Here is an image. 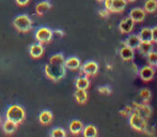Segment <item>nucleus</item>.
I'll return each instance as SVG.
<instances>
[{
    "label": "nucleus",
    "mask_w": 157,
    "mask_h": 137,
    "mask_svg": "<svg viewBox=\"0 0 157 137\" xmlns=\"http://www.w3.org/2000/svg\"><path fill=\"white\" fill-rule=\"evenodd\" d=\"M64 56L59 53L49 58V62L45 65L44 72L45 75L52 81H58L65 76L66 68L64 65Z\"/></svg>",
    "instance_id": "1"
},
{
    "label": "nucleus",
    "mask_w": 157,
    "mask_h": 137,
    "mask_svg": "<svg viewBox=\"0 0 157 137\" xmlns=\"http://www.w3.org/2000/svg\"><path fill=\"white\" fill-rule=\"evenodd\" d=\"M120 56L124 61L132 60V59H134V56H135L134 49H132V48H130V47H128V46L124 45L120 50Z\"/></svg>",
    "instance_id": "15"
},
{
    "label": "nucleus",
    "mask_w": 157,
    "mask_h": 137,
    "mask_svg": "<svg viewBox=\"0 0 157 137\" xmlns=\"http://www.w3.org/2000/svg\"><path fill=\"white\" fill-rule=\"evenodd\" d=\"M81 74H85L86 76H94L98 72V65L95 61H87L85 65L81 67Z\"/></svg>",
    "instance_id": "6"
},
{
    "label": "nucleus",
    "mask_w": 157,
    "mask_h": 137,
    "mask_svg": "<svg viewBox=\"0 0 157 137\" xmlns=\"http://www.w3.org/2000/svg\"><path fill=\"white\" fill-rule=\"evenodd\" d=\"M152 42L157 43V27L152 28Z\"/></svg>",
    "instance_id": "32"
},
{
    "label": "nucleus",
    "mask_w": 157,
    "mask_h": 137,
    "mask_svg": "<svg viewBox=\"0 0 157 137\" xmlns=\"http://www.w3.org/2000/svg\"><path fill=\"white\" fill-rule=\"evenodd\" d=\"M6 119L15 122L16 124H21L26 119V112L23 106L18 104H13L8 107L6 112Z\"/></svg>",
    "instance_id": "2"
},
{
    "label": "nucleus",
    "mask_w": 157,
    "mask_h": 137,
    "mask_svg": "<svg viewBox=\"0 0 157 137\" xmlns=\"http://www.w3.org/2000/svg\"><path fill=\"white\" fill-rule=\"evenodd\" d=\"M52 119H54V115H52V112L50 110H43L39 115V121L41 124L44 125L49 124L52 121Z\"/></svg>",
    "instance_id": "13"
},
{
    "label": "nucleus",
    "mask_w": 157,
    "mask_h": 137,
    "mask_svg": "<svg viewBox=\"0 0 157 137\" xmlns=\"http://www.w3.org/2000/svg\"><path fill=\"white\" fill-rule=\"evenodd\" d=\"M68 127H70V132L73 135H78L79 133L82 132L83 123L80 120H72Z\"/></svg>",
    "instance_id": "17"
},
{
    "label": "nucleus",
    "mask_w": 157,
    "mask_h": 137,
    "mask_svg": "<svg viewBox=\"0 0 157 137\" xmlns=\"http://www.w3.org/2000/svg\"><path fill=\"white\" fill-rule=\"evenodd\" d=\"M138 35L141 41H152V29L151 28H143L140 30Z\"/></svg>",
    "instance_id": "24"
},
{
    "label": "nucleus",
    "mask_w": 157,
    "mask_h": 137,
    "mask_svg": "<svg viewBox=\"0 0 157 137\" xmlns=\"http://www.w3.org/2000/svg\"><path fill=\"white\" fill-rule=\"evenodd\" d=\"M140 98L142 99V101L144 103H147V102H150V100L152 99V93H151V91H150L149 89H142V90H140Z\"/></svg>",
    "instance_id": "26"
},
{
    "label": "nucleus",
    "mask_w": 157,
    "mask_h": 137,
    "mask_svg": "<svg viewBox=\"0 0 157 137\" xmlns=\"http://www.w3.org/2000/svg\"><path fill=\"white\" fill-rule=\"evenodd\" d=\"M107 68H109V70H110V68H112V67H111V65H107Z\"/></svg>",
    "instance_id": "37"
},
{
    "label": "nucleus",
    "mask_w": 157,
    "mask_h": 137,
    "mask_svg": "<svg viewBox=\"0 0 157 137\" xmlns=\"http://www.w3.org/2000/svg\"><path fill=\"white\" fill-rule=\"evenodd\" d=\"M35 40L42 44L49 43L54 37V32L48 27H40L34 33Z\"/></svg>",
    "instance_id": "5"
},
{
    "label": "nucleus",
    "mask_w": 157,
    "mask_h": 137,
    "mask_svg": "<svg viewBox=\"0 0 157 137\" xmlns=\"http://www.w3.org/2000/svg\"><path fill=\"white\" fill-rule=\"evenodd\" d=\"M64 65H65L66 68H68V70H77V68H80V60H79V58H77V57H68L67 59H65L64 60Z\"/></svg>",
    "instance_id": "12"
},
{
    "label": "nucleus",
    "mask_w": 157,
    "mask_h": 137,
    "mask_svg": "<svg viewBox=\"0 0 157 137\" xmlns=\"http://www.w3.org/2000/svg\"><path fill=\"white\" fill-rule=\"evenodd\" d=\"M143 10L145 12L154 13L157 10V0H147L143 6Z\"/></svg>",
    "instance_id": "25"
},
{
    "label": "nucleus",
    "mask_w": 157,
    "mask_h": 137,
    "mask_svg": "<svg viewBox=\"0 0 157 137\" xmlns=\"http://www.w3.org/2000/svg\"><path fill=\"white\" fill-rule=\"evenodd\" d=\"M75 86H76L77 89H83L87 90L90 86V80L88 78V76H81L78 77L75 81Z\"/></svg>",
    "instance_id": "20"
},
{
    "label": "nucleus",
    "mask_w": 157,
    "mask_h": 137,
    "mask_svg": "<svg viewBox=\"0 0 157 137\" xmlns=\"http://www.w3.org/2000/svg\"><path fill=\"white\" fill-rule=\"evenodd\" d=\"M13 26L19 32H28L32 29V19L27 14H21L13 21Z\"/></svg>",
    "instance_id": "3"
},
{
    "label": "nucleus",
    "mask_w": 157,
    "mask_h": 137,
    "mask_svg": "<svg viewBox=\"0 0 157 137\" xmlns=\"http://www.w3.org/2000/svg\"><path fill=\"white\" fill-rule=\"evenodd\" d=\"M50 8H52V3H50L49 0L41 1L35 6V13L37 15H44Z\"/></svg>",
    "instance_id": "14"
},
{
    "label": "nucleus",
    "mask_w": 157,
    "mask_h": 137,
    "mask_svg": "<svg viewBox=\"0 0 157 137\" xmlns=\"http://www.w3.org/2000/svg\"><path fill=\"white\" fill-rule=\"evenodd\" d=\"M82 133L85 137H95L97 136V129L92 124H89L82 129Z\"/></svg>",
    "instance_id": "23"
},
{
    "label": "nucleus",
    "mask_w": 157,
    "mask_h": 137,
    "mask_svg": "<svg viewBox=\"0 0 157 137\" xmlns=\"http://www.w3.org/2000/svg\"><path fill=\"white\" fill-rule=\"evenodd\" d=\"M98 92L103 94V96H109L111 93V89L109 87H107V86H101V87L98 88Z\"/></svg>",
    "instance_id": "29"
},
{
    "label": "nucleus",
    "mask_w": 157,
    "mask_h": 137,
    "mask_svg": "<svg viewBox=\"0 0 157 137\" xmlns=\"http://www.w3.org/2000/svg\"><path fill=\"white\" fill-rule=\"evenodd\" d=\"M1 121H2V120H1V117H0V124H1Z\"/></svg>",
    "instance_id": "39"
},
{
    "label": "nucleus",
    "mask_w": 157,
    "mask_h": 137,
    "mask_svg": "<svg viewBox=\"0 0 157 137\" xmlns=\"http://www.w3.org/2000/svg\"><path fill=\"white\" fill-rule=\"evenodd\" d=\"M66 135L67 134H66L65 130H63L62 127H56L50 132V136L52 137H65Z\"/></svg>",
    "instance_id": "27"
},
{
    "label": "nucleus",
    "mask_w": 157,
    "mask_h": 137,
    "mask_svg": "<svg viewBox=\"0 0 157 137\" xmlns=\"http://www.w3.org/2000/svg\"><path fill=\"white\" fill-rule=\"evenodd\" d=\"M112 2L113 0H104V6H105V9L107 10H111V6H112Z\"/></svg>",
    "instance_id": "33"
},
{
    "label": "nucleus",
    "mask_w": 157,
    "mask_h": 137,
    "mask_svg": "<svg viewBox=\"0 0 157 137\" xmlns=\"http://www.w3.org/2000/svg\"><path fill=\"white\" fill-rule=\"evenodd\" d=\"M140 42H141V40L138 34H132L127 37V40L125 41V43H123V45L128 46V47L132 48V49H136V48H138Z\"/></svg>",
    "instance_id": "16"
},
{
    "label": "nucleus",
    "mask_w": 157,
    "mask_h": 137,
    "mask_svg": "<svg viewBox=\"0 0 157 137\" xmlns=\"http://www.w3.org/2000/svg\"><path fill=\"white\" fill-rule=\"evenodd\" d=\"M134 27H135V22L129 16L122 19L121 23L119 24V29H120V31L122 33H129V32L132 31Z\"/></svg>",
    "instance_id": "9"
},
{
    "label": "nucleus",
    "mask_w": 157,
    "mask_h": 137,
    "mask_svg": "<svg viewBox=\"0 0 157 137\" xmlns=\"http://www.w3.org/2000/svg\"><path fill=\"white\" fill-rule=\"evenodd\" d=\"M126 1H130V2H132V1H135V0H126Z\"/></svg>",
    "instance_id": "38"
},
{
    "label": "nucleus",
    "mask_w": 157,
    "mask_h": 137,
    "mask_svg": "<svg viewBox=\"0 0 157 137\" xmlns=\"http://www.w3.org/2000/svg\"><path fill=\"white\" fill-rule=\"evenodd\" d=\"M29 54L32 58L34 59H37L40 57L43 56L44 54V47L42 45V43H34V44H31L29 46Z\"/></svg>",
    "instance_id": "10"
},
{
    "label": "nucleus",
    "mask_w": 157,
    "mask_h": 137,
    "mask_svg": "<svg viewBox=\"0 0 157 137\" xmlns=\"http://www.w3.org/2000/svg\"><path fill=\"white\" fill-rule=\"evenodd\" d=\"M129 17L135 23H140L144 21L145 18V11L141 8H135L129 12Z\"/></svg>",
    "instance_id": "11"
},
{
    "label": "nucleus",
    "mask_w": 157,
    "mask_h": 137,
    "mask_svg": "<svg viewBox=\"0 0 157 137\" xmlns=\"http://www.w3.org/2000/svg\"><path fill=\"white\" fill-rule=\"evenodd\" d=\"M147 62L151 65H157V52H151L147 55Z\"/></svg>",
    "instance_id": "28"
},
{
    "label": "nucleus",
    "mask_w": 157,
    "mask_h": 137,
    "mask_svg": "<svg viewBox=\"0 0 157 137\" xmlns=\"http://www.w3.org/2000/svg\"><path fill=\"white\" fill-rule=\"evenodd\" d=\"M132 112H134V110H132V107H130V106H126L125 108H123V109L120 110V114L122 115V116L127 117V116H129Z\"/></svg>",
    "instance_id": "30"
},
{
    "label": "nucleus",
    "mask_w": 157,
    "mask_h": 137,
    "mask_svg": "<svg viewBox=\"0 0 157 137\" xmlns=\"http://www.w3.org/2000/svg\"><path fill=\"white\" fill-rule=\"evenodd\" d=\"M129 124L134 130L139 132H145L147 131V121L143 117H141L138 112H132L129 115Z\"/></svg>",
    "instance_id": "4"
},
{
    "label": "nucleus",
    "mask_w": 157,
    "mask_h": 137,
    "mask_svg": "<svg viewBox=\"0 0 157 137\" xmlns=\"http://www.w3.org/2000/svg\"><path fill=\"white\" fill-rule=\"evenodd\" d=\"M16 1V3L18 4V6H26V4H28V2H29V0H15Z\"/></svg>",
    "instance_id": "34"
},
{
    "label": "nucleus",
    "mask_w": 157,
    "mask_h": 137,
    "mask_svg": "<svg viewBox=\"0 0 157 137\" xmlns=\"http://www.w3.org/2000/svg\"><path fill=\"white\" fill-rule=\"evenodd\" d=\"M97 1H99V2H101V1H104V0H97Z\"/></svg>",
    "instance_id": "40"
},
{
    "label": "nucleus",
    "mask_w": 157,
    "mask_h": 137,
    "mask_svg": "<svg viewBox=\"0 0 157 137\" xmlns=\"http://www.w3.org/2000/svg\"><path fill=\"white\" fill-rule=\"evenodd\" d=\"M109 10H107V9H103V10H99L98 14L99 16H101L103 18H106V17H108V15H109Z\"/></svg>",
    "instance_id": "31"
},
{
    "label": "nucleus",
    "mask_w": 157,
    "mask_h": 137,
    "mask_svg": "<svg viewBox=\"0 0 157 137\" xmlns=\"http://www.w3.org/2000/svg\"><path fill=\"white\" fill-rule=\"evenodd\" d=\"M154 75H155V70H154L153 65H144L139 70V76L143 81H150L153 79Z\"/></svg>",
    "instance_id": "8"
},
{
    "label": "nucleus",
    "mask_w": 157,
    "mask_h": 137,
    "mask_svg": "<svg viewBox=\"0 0 157 137\" xmlns=\"http://www.w3.org/2000/svg\"><path fill=\"white\" fill-rule=\"evenodd\" d=\"M138 49L142 55H147L149 53H151L153 50L152 41H141L138 46Z\"/></svg>",
    "instance_id": "18"
},
{
    "label": "nucleus",
    "mask_w": 157,
    "mask_h": 137,
    "mask_svg": "<svg viewBox=\"0 0 157 137\" xmlns=\"http://www.w3.org/2000/svg\"><path fill=\"white\" fill-rule=\"evenodd\" d=\"M132 71H134L135 73H139V70L137 68V65H135V63H134V65H132Z\"/></svg>",
    "instance_id": "36"
},
{
    "label": "nucleus",
    "mask_w": 157,
    "mask_h": 137,
    "mask_svg": "<svg viewBox=\"0 0 157 137\" xmlns=\"http://www.w3.org/2000/svg\"><path fill=\"white\" fill-rule=\"evenodd\" d=\"M74 96H75V100L79 104H85L88 100V93L83 89H77L75 91Z\"/></svg>",
    "instance_id": "22"
},
{
    "label": "nucleus",
    "mask_w": 157,
    "mask_h": 137,
    "mask_svg": "<svg viewBox=\"0 0 157 137\" xmlns=\"http://www.w3.org/2000/svg\"><path fill=\"white\" fill-rule=\"evenodd\" d=\"M52 32H54V34L59 35V37H63V35H64L63 30H60V29H56L55 31H52Z\"/></svg>",
    "instance_id": "35"
},
{
    "label": "nucleus",
    "mask_w": 157,
    "mask_h": 137,
    "mask_svg": "<svg viewBox=\"0 0 157 137\" xmlns=\"http://www.w3.org/2000/svg\"><path fill=\"white\" fill-rule=\"evenodd\" d=\"M132 109L134 112H138L143 118H149L152 115V109L147 104H139V103H132Z\"/></svg>",
    "instance_id": "7"
},
{
    "label": "nucleus",
    "mask_w": 157,
    "mask_h": 137,
    "mask_svg": "<svg viewBox=\"0 0 157 137\" xmlns=\"http://www.w3.org/2000/svg\"><path fill=\"white\" fill-rule=\"evenodd\" d=\"M17 125H18V124H16V123L13 122V121L6 119V121H4V122L2 123V130H3L4 133H6V134H12V133H14V132L16 131Z\"/></svg>",
    "instance_id": "19"
},
{
    "label": "nucleus",
    "mask_w": 157,
    "mask_h": 137,
    "mask_svg": "<svg viewBox=\"0 0 157 137\" xmlns=\"http://www.w3.org/2000/svg\"><path fill=\"white\" fill-rule=\"evenodd\" d=\"M126 2H127L126 0H113L110 12H117V13L123 12L126 6Z\"/></svg>",
    "instance_id": "21"
}]
</instances>
